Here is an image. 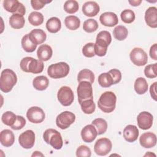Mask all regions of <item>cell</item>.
<instances>
[{
	"mask_svg": "<svg viewBox=\"0 0 157 157\" xmlns=\"http://www.w3.org/2000/svg\"><path fill=\"white\" fill-rule=\"evenodd\" d=\"M17 82V77L14 71L10 69H4L0 77V89L4 93L10 92Z\"/></svg>",
	"mask_w": 157,
	"mask_h": 157,
	"instance_id": "cell-1",
	"label": "cell"
},
{
	"mask_svg": "<svg viewBox=\"0 0 157 157\" xmlns=\"http://www.w3.org/2000/svg\"><path fill=\"white\" fill-rule=\"evenodd\" d=\"M117 96L112 91H105L102 93L98 101V107L105 113H110L113 112L116 106Z\"/></svg>",
	"mask_w": 157,
	"mask_h": 157,
	"instance_id": "cell-2",
	"label": "cell"
},
{
	"mask_svg": "<svg viewBox=\"0 0 157 157\" xmlns=\"http://www.w3.org/2000/svg\"><path fill=\"white\" fill-rule=\"evenodd\" d=\"M20 66L21 70L25 72L39 74L43 71L44 65L43 61L33 57L27 56L21 60Z\"/></svg>",
	"mask_w": 157,
	"mask_h": 157,
	"instance_id": "cell-3",
	"label": "cell"
},
{
	"mask_svg": "<svg viewBox=\"0 0 157 157\" xmlns=\"http://www.w3.org/2000/svg\"><path fill=\"white\" fill-rule=\"evenodd\" d=\"M44 141L50 144L53 148L59 150L62 148L63 141L61 134L54 129H47L43 134Z\"/></svg>",
	"mask_w": 157,
	"mask_h": 157,
	"instance_id": "cell-4",
	"label": "cell"
},
{
	"mask_svg": "<svg viewBox=\"0 0 157 157\" xmlns=\"http://www.w3.org/2000/svg\"><path fill=\"white\" fill-rule=\"evenodd\" d=\"M69 72V66L65 62H59L49 66L48 75L53 78H60L66 77Z\"/></svg>",
	"mask_w": 157,
	"mask_h": 157,
	"instance_id": "cell-5",
	"label": "cell"
},
{
	"mask_svg": "<svg viewBox=\"0 0 157 157\" xmlns=\"http://www.w3.org/2000/svg\"><path fill=\"white\" fill-rule=\"evenodd\" d=\"M77 92L78 101L80 104L84 101L93 99L92 84L87 81H83L79 83Z\"/></svg>",
	"mask_w": 157,
	"mask_h": 157,
	"instance_id": "cell-6",
	"label": "cell"
},
{
	"mask_svg": "<svg viewBox=\"0 0 157 157\" xmlns=\"http://www.w3.org/2000/svg\"><path fill=\"white\" fill-rule=\"evenodd\" d=\"M75 120V115L69 111H64L59 113L56 118V126L61 129L69 128Z\"/></svg>",
	"mask_w": 157,
	"mask_h": 157,
	"instance_id": "cell-7",
	"label": "cell"
},
{
	"mask_svg": "<svg viewBox=\"0 0 157 157\" xmlns=\"http://www.w3.org/2000/svg\"><path fill=\"white\" fill-rule=\"evenodd\" d=\"M58 101L63 106H69L74 101V94L72 89L67 86L61 87L57 93Z\"/></svg>",
	"mask_w": 157,
	"mask_h": 157,
	"instance_id": "cell-8",
	"label": "cell"
},
{
	"mask_svg": "<svg viewBox=\"0 0 157 157\" xmlns=\"http://www.w3.org/2000/svg\"><path fill=\"white\" fill-rule=\"evenodd\" d=\"M129 57L132 63L138 66H144L148 61L147 54L141 48H133L129 54Z\"/></svg>",
	"mask_w": 157,
	"mask_h": 157,
	"instance_id": "cell-9",
	"label": "cell"
},
{
	"mask_svg": "<svg viewBox=\"0 0 157 157\" xmlns=\"http://www.w3.org/2000/svg\"><path fill=\"white\" fill-rule=\"evenodd\" d=\"M112 147V144L110 140L108 138L103 137L96 140L94 146V150L96 155L105 156L111 151Z\"/></svg>",
	"mask_w": 157,
	"mask_h": 157,
	"instance_id": "cell-10",
	"label": "cell"
},
{
	"mask_svg": "<svg viewBox=\"0 0 157 157\" xmlns=\"http://www.w3.org/2000/svg\"><path fill=\"white\" fill-rule=\"evenodd\" d=\"M3 7L6 10L13 14L24 15L26 13L25 6L17 0H5L3 1Z\"/></svg>",
	"mask_w": 157,
	"mask_h": 157,
	"instance_id": "cell-11",
	"label": "cell"
},
{
	"mask_svg": "<svg viewBox=\"0 0 157 157\" xmlns=\"http://www.w3.org/2000/svg\"><path fill=\"white\" fill-rule=\"evenodd\" d=\"M26 117L28 120L33 123H40L45 119V113L41 108L33 106L28 110Z\"/></svg>",
	"mask_w": 157,
	"mask_h": 157,
	"instance_id": "cell-12",
	"label": "cell"
},
{
	"mask_svg": "<svg viewBox=\"0 0 157 157\" xmlns=\"http://www.w3.org/2000/svg\"><path fill=\"white\" fill-rule=\"evenodd\" d=\"M20 145L24 148H31L35 143V134L32 130H26L22 132L18 137Z\"/></svg>",
	"mask_w": 157,
	"mask_h": 157,
	"instance_id": "cell-13",
	"label": "cell"
},
{
	"mask_svg": "<svg viewBox=\"0 0 157 157\" xmlns=\"http://www.w3.org/2000/svg\"><path fill=\"white\" fill-rule=\"evenodd\" d=\"M137 121L139 128L144 130H147L151 127L153 117L148 112H142L137 115Z\"/></svg>",
	"mask_w": 157,
	"mask_h": 157,
	"instance_id": "cell-14",
	"label": "cell"
},
{
	"mask_svg": "<svg viewBox=\"0 0 157 157\" xmlns=\"http://www.w3.org/2000/svg\"><path fill=\"white\" fill-rule=\"evenodd\" d=\"M97 135V130L92 124L85 126L81 131L82 139L86 143L92 142L96 138Z\"/></svg>",
	"mask_w": 157,
	"mask_h": 157,
	"instance_id": "cell-15",
	"label": "cell"
},
{
	"mask_svg": "<svg viewBox=\"0 0 157 157\" xmlns=\"http://www.w3.org/2000/svg\"><path fill=\"white\" fill-rule=\"evenodd\" d=\"M156 136L151 132H147L142 134L139 138V142L142 147L150 148L155 147L156 144Z\"/></svg>",
	"mask_w": 157,
	"mask_h": 157,
	"instance_id": "cell-16",
	"label": "cell"
},
{
	"mask_svg": "<svg viewBox=\"0 0 157 157\" xmlns=\"http://www.w3.org/2000/svg\"><path fill=\"white\" fill-rule=\"evenodd\" d=\"M99 20L101 24L108 27H113L117 25L118 23L117 15L115 13L110 12H107L102 13L100 15Z\"/></svg>",
	"mask_w": 157,
	"mask_h": 157,
	"instance_id": "cell-17",
	"label": "cell"
},
{
	"mask_svg": "<svg viewBox=\"0 0 157 157\" xmlns=\"http://www.w3.org/2000/svg\"><path fill=\"white\" fill-rule=\"evenodd\" d=\"M139 134V129L135 125H127L123 129V137L128 142H135L137 139Z\"/></svg>",
	"mask_w": 157,
	"mask_h": 157,
	"instance_id": "cell-18",
	"label": "cell"
},
{
	"mask_svg": "<svg viewBox=\"0 0 157 157\" xmlns=\"http://www.w3.org/2000/svg\"><path fill=\"white\" fill-rule=\"evenodd\" d=\"M82 12L87 17H94L99 12L100 8L98 4L94 1H87L82 6Z\"/></svg>",
	"mask_w": 157,
	"mask_h": 157,
	"instance_id": "cell-19",
	"label": "cell"
},
{
	"mask_svg": "<svg viewBox=\"0 0 157 157\" xmlns=\"http://www.w3.org/2000/svg\"><path fill=\"white\" fill-rule=\"evenodd\" d=\"M145 20L148 26L153 28L157 27V9L156 7H150L146 10Z\"/></svg>",
	"mask_w": 157,
	"mask_h": 157,
	"instance_id": "cell-20",
	"label": "cell"
},
{
	"mask_svg": "<svg viewBox=\"0 0 157 157\" xmlns=\"http://www.w3.org/2000/svg\"><path fill=\"white\" fill-rule=\"evenodd\" d=\"M28 35L31 41L37 45L44 43L47 38L45 33L41 29H33Z\"/></svg>",
	"mask_w": 157,
	"mask_h": 157,
	"instance_id": "cell-21",
	"label": "cell"
},
{
	"mask_svg": "<svg viewBox=\"0 0 157 157\" xmlns=\"http://www.w3.org/2000/svg\"><path fill=\"white\" fill-rule=\"evenodd\" d=\"M53 54L52 47L47 44H42L37 51V55L39 60L42 61H48L51 58Z\"/></svg>",
	"mask_w": 157,
	"mask_h": 157,
	"instance_id": "cell-22",
	"label": "cell"
},
{
	"mask_svg": "<svg viewBox=\"0 0 157 157\" xmlns=\"http://www.w3.org/2000/svg\"><path fill=\"white\" fill-rule=\"evenodd\" d=\"M0 142L6 147L12 146L15 142V136L13 132L9 129L2 130L0 133Z\"/></svg>",
	"mask_w": 157,
	"mask_h": 157,
	"instance_id": "cell-23",
	"label": "cell"
},
{
	"mask_svg": "<svg viewBox=\"0 0 157 157\" xmlns=\"http://www.w3.org/2000/svg\"><path fill=\"white\" fill-rule=\"evenodd\" d=\"M49 85L48 78L44 75H40L35 77L33 80V85L34 88L39 91L45 90Z\"/></svg>",
	"mask_w": 157,
	"mask_h": 157,
	"instance_id": "cell-24",
	"label": "cell"
},
{
	"mask_svg": "<svg viewBox=\"0 0 157 157\" xmlns=\"http://www.w3.org/2000/svg\"><path fill=\"white\" fill-rule=\"evenodd\" d=\"M61 28V22L57 17H52L49 18L46 23V28L51 33L58 32Z\"/></svg>",
	"mask_w": 157,
	"mask_h": 157,
	"instance_id": "cell-25",
	"label": "cell"
},
{
	"mask_svg": "<svg viewBox=\"0 0 157 157\" xmlns=\"http://www.w3.org/2000/svg\"><path fill=\"white\" fill-rule=\"evenodd\" d=\"M109 44L105 41L96 38V43L94 44V53L98 56H103L107 53V47Z\"/></svg>",
	"mask_w": 157,
	"mask_h": 157,
	"instance_id": "cell-26",
	"label": "cell"
},
{
	"mask_svg": "<svg viewBox=\"0 0 157 157\" xmlns=\"http://www.w3.org/2000/svg\"><path fill=\"white\" fill-rule=\"evenodd\" d=\"M77 81L79 83L83 81H87L92 84L94 81V74L91 70L83 69L78 72L77 75Z\"/></svg>",
	"mask_w": 157,
	"mask_h": 157,
	"instance_id": "cell-27",
	"label": "cell"
},
{
	"mask_svg": "<svg viewBox=\"0 0 157 157\" xmlns=\"http://www.w3.org/2000/svg\"><path fill=\"white\" fill-rule=\"evenodd\" d=\"M25 23V20L23 15L19 14H12L9 18V24L12 28H22Z\"/></svg>",
	"mask_w": 157,
	"mask_h": 157,
	"instance_id": "cell-28",
	"label": "cell"
},
{
	"mask_svg": "<svg viewBox=\"0 0 157 157\" xmlns=\"http://www.w3.org/2000/svg\"><path fill=\"white\" fill-rule=\"evenodd\" d=\"M64 24L67 29L70 30H75L80 27V20L75 15H69L65 18Z\"/></svg>",
	"mask_w": 157,
	"mask_h": 157,
	"instance_id": "cell-29",
	"label": "cell"
},
{
	"mask_svg": "<svg viewBox=\"0 0 157 157\" xmlns=\"http://www.w3.org/2000/svg\"><path fill=\"white\" fill-rule=\"evenodd\" d=\"M134 90L139 94H143L148 90V83L143 77H138L134 82Z\"/></svg>",
	"mask_w": 157,
	"mask_h": 157,
	"instance_id": "cell-30",
	"label": "cell"
},
{
	"mask_svg": "<svg viewBox=\"0 0 157 157\" xmlns=\"http://www.w3.org/2000/svg\"><path fill=\"white\" fill-rule=\"evenodd\" d=\"M98 83L103 88H108L113 84V80L109 72L101 74L98 77Z\"/></svg>",
	"mask_w": 157,
	"mask_h": 157,
	"instance_id": "cell-31",
	"label": "cell"
},
{
	"mask_svg": "<svg viewBox=\"0 0 157 157\" xmlns=\"http://www.w3.org/2000/svg\"><path fill=\"white\" fill-rule=\"evenodd\" d=\"M113 37L118 40H124L128 34V31L127 28L122 25H118L116 26L113 31Z\"/></svg>",
	"mask_w": 157,
	"mask_h": 157,
	"instance_id": "cell-32",
	"label": "cell"
},
{
	"mask_svg": "<svg viewBox=\"0 0 157 157\" xmlns=\"http://www.w3.org/2000/svg\"><path fill=\"white\" fill-rule=\"evenodd\" d=\"M91 124H93L95 128H96L97 133L98 135L102 134L107 131V123L104 119L101 118H96L91 122Z\"/></svg>",
	"mask_w": 157,
	"mask_h": 157,
	"instance_id": "cell-33",
	"label": "cell"
},
{
	"mask_svg": "<svg viewBox=\"0 0 157 157\" xmlns=\"http://www.w3.org/2000/svg\"><path fill=\"white\" fill-rule=\"evenodd\" d=\"M21 46L23 50L29 53L33 52L37 48V45L33 44L29 38L28 34L25 35L21 39Z\"/></svg>",
	"mask_w": 157,
	"mask_h": 157,
	"instance_id": "cell-34",
	"label": "cell"
},
{
	"mask_svg": "<svg viewBox=\"0 0 157 157\" xmlns=\"http://www.w3.org/2000/svg\"><path fill=\"white\" fill-rule=\"evenodd\" d=\"M28 21L33 26H39L43 23L44 16L40 12L34 11L29 15Z\"/></svg>",
	"mask_w": 157,
	"mask_h": 157,
	"instance_id": "cell-35",
	"label": "cell"
},
{
	"mask_svg": "<svg viewBox=\"0 0 157 157\" xmlns=\"http://www.w3.org/2000/svg\"><path fill=\"white\" fill-rule=\"evenodd\" d=\"M80 105L82 110L86 114H91L95 111L96 105L93 101V99L84 101Z\"/></svg>",
	"mask_w": 157,
	"mask_h": 157,
	"instance_id": "cell-36",
	"label": "cell"
},
{
	"mask_svg": "<svg viewBox=\"0 0 157 157\" xmlns=\"http://www.w3.org/2000/svg\"><path fill=\"white\" fill-rule=\"evenodd\" d=\"M98 26H99L98 23L94 19L90 18V19L86 20L83 22V29L86 33H90L96 31L97 29L98 28Z\"/></svg>",
	"mask_w": 157,
	"mask_h": 157,
	"instance_id": "cell-37",
	"label": "cell"
},
{
	"mask_svg": "<svg viewBox=\"0 0 157 157\" xmlns=\"http://www.w3.org/2000/svg\"><path fill=\"white\" fill-rule=\"evenodd\" d=\"M17 115L10 111H7L4 112L1 117V120L2 123L9 126H11L15 123Z\"/></svg>",
	"mask_w": 157,
	"mask_h": 157,
	"instance_id": "cell-38",
	"label": "cell"
},
{
	"mask_svg": "<svg viewBox=\"0 0 157 157\" xmlns=\"http://www.w3.org/2000/svg\"><path fill=\"white\" fill-rule=\"evenodd\" d=\"M79 5L77 1L74 0H69L65 2L64 4V10L68 13L72 14L77 12L78 10Z\"/></svg>",
	"mask_w": 157,
	"mask_h": 157,
	"instance_id": "cell-39",
	"label": "cell"
},
{
	"mask_svg": "<svg viewBox=\"0 0 157 157\" xmlns=\"http://www.w3.org/2000/svg\"><path fill=\"white\" fill-rule=\"evenodd\" d=\"M122 21L125 23H131L135 20V13L131 9H125L120 14Z\"/></svg>",
	"mask_w": 157,
	"mask_h": 157,
	"instance_id": "cell-40",
	"label": "cell"
},
{
	"mask_svg": "<svg viewBox=\"0 0 157 157\" xmlns=\"http://www.w3.org/2000/svg\"><path fill=\"white\" fill-rule=\"evenodd\" d=\"M145 75L149 78H155L157 76V63L147 65L144 69Z\"/></svg>",
	"mask_w": 157,
	"mask_h": 157,
	"instance_id": "cell-41",
	"label": "cell"
},
{
	"mask_svg": "<svg viewBox=\"0 0 157 157\" xmlns=\"http://www.w3.org/2000/svg\"><path fill=\"white\" fill-rule=\"evenodd\" d=\"M82 53L86 57H93L95 55L94 44L93 42H89L86 44L82 48Z\"/></svg>",
	"mask_w": 157,
	"mask_h": 157,
	"instance_id": "cell-42",
	"label": "cell"
},
{
	"mask_svg": "<svg viewBox=\"0 0 157 157\" xmlns=\"http://www.w3.org/2000/svg\"><path fill=\"white\" fill-rule=\"evenodd\" d=\"M91 155V150L86 145H80L76 150V156L77 157H90Z\"/></svg>",
	"mask_w": 157,
	"mask_h": 157,
	"instance_id": "cell-43",
	"label": "cell"
},
{
	"mask_svg": "<svg viewBox=\"0 0 157 157\" xmlns=\"http://www.w3.org/2000/svg\"><path fill=\"white\" fill-rule=\"evenodd\" d=\"M26 124L25 118L20 115H17V119L15 123L10 126L12 129L19 130L22 129Z\"/></svg>",
	"mask_w": 157,
	"mask_h": 157,
	"instance_id": "cell-44",
	"label": "cell"
},
{
	"mask_svg": "<svg viewBox=\"0 0 157 157\" xmlns=\"http://www.w3.org/2000/svg\"><path fill=\"white\" fill-rule=\"evenodd\" d=\"M52 1H46V0H31V4L32 7L34 10H39L43 8L45 5L47 3L51 2Z\"/></svg>",
	"mask_w": 157,
	"mask_h": 157,
	"instance_id": "cell-45",
	"label": "cell"
},
{
	"mask_svg": "<svg viewBox=\"0 0 157 157\" xmlns=\"http://www.w3.org/2000/svg\"><path fill=\"white\" fill-rule=\"evenodd\" d=\"M112 76L113 80V84H117L119 83L121 79V73L117 69H112L108 72Z\"/></svg>",
	"mask_w": 157,
	"mask_h": 157,
	"instance_id": "cell-46",
	"label": "cell"
},
{
	"mask_svg": "<svg viewBox=\"0 0 157 157\" xmlns=\"http://www.w3.org/2000/svg\"><path fill=\"white\" fill-rule=\"evenodd\" d=\"M96 38H99V39H101L105 41L109 45L110 44L111 41H112L111 34L107 31H100L98 34V35L96 36Z\"/></svg>",
	"mask_w": 157,
	"mask_h": 157,
	"instance_id": "cell-47",
	"label": "cell"
},
{
	"mask_svg": "<svg viewBox=\"0 0 157 157\" xmlns=\"http://www.w3.org/2000/svg\"><path fill=\"white\" fill-rule=\"evenodd\" d=\"M150 57L154 59L157 60V44H154L150 48L149 51Z\"/></svg>",
	"mask_w": 157,
	"mask_h": 157,
	"instance_id": "cell-48",
	"label": "cell"
},
{
	"mask_svg": "<svg viewBox=\"0 0 157 157\" xmlns=\"http://www.w3.org/2000/svg\"><path fill=\"white\" fill-rule=\"evenodd\" d=\"M156 83L157 82H154L150 88V95L151 96V98L155 100L156 101L157 100V97H156Z\"/></svg>",
	"mask_w": 157,
	"mask_h": 157,
	"instance_id": "cell-49",
	"label": "cell"
},
{
	"mask_svg": "<svg viewBox=\"0 0 157 157\" xmlns=\"http://www.w3.org/2000/svg\"><path fill=\"white\" fill-rule=\"evenodd\" d=\"M128 2L132 6H138L142 2V1H140V0H132V1H130L129 0V1H128Z\"/></svg>",
	"mask_w": 157,
	"mask_h": 157,
	"instance_id": "cell-50",
	"label": "cell"
},
{
	"mask_svg": "<svg viewBox=\"0 0 157 157\" xmlns=\"http://www.w3.org/2000/svg\"><path fill=\"white\" fill-rule=\"evenodd\" d=\"M44 156V155L42 153H40V151H34L31 155V156Z\"/></svg>",
	"mask_w": 157,
	"mask_h": 157,
	"instance_id": "cell-51",
	"label": "cell"
}]
</instances>
